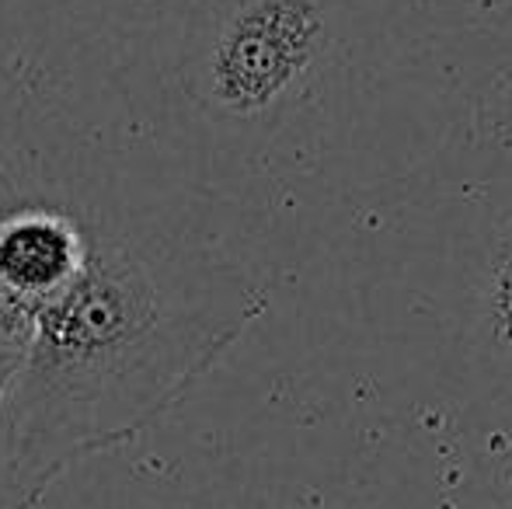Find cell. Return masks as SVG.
<instances>
[{
    "mask_svg": "<svg viewBox=\"0 0 512 509\" xmlns=\"http://www.w3.org/2000/svg\"><path fill=\"white\" fill-rule=\"evenodd\" d=\"M88 262V220L21 199L0 217V342L28 346L32 318Z\"/></svg>",
    "mask_w": 512,
    "mask_h": 509,
    "instance_id": "obj_3",
    "label": "cell"
},
{
    "mask_svg": "<svg viewBox=\"0 0 512 509\" xmlns=\"http://www.w3.org/2000/svg\"><path fill=\"white\" fill-rule=\"evenodd\" d=\"M21 363H25V349H21V346H4V342H0V412H4L7 394H11Z\"/></svg>",
    "mask_w": 512,
    "mask_h": 509,
    "instance_id": "obj_5",
    "label": "cell"
},
{
    "mask_svg": "<svg viewBox=\"0 0 512 509\" xmlns=\"http://www.w3.org/2000/svg\"><path fill=\"white\" fill-rule=\"evenodd\" d=\"M18 203H21V192L14 189L11 178H7L4 171H0V217H4L7 210H14Z\"/></svg>",
    "mask_w": 512,
    "mask_h": 509,
    "instance_id": "obj_6",
    "label": "cell"
},
{
    "mask_svg": "<svg viewBox=\"0 0 512 509\" xmlns=\"http://www.w3.org/2000/svg\"><path fill=\"white\" fill-rule=\"evenodd\" d=\"M244 279L199 252L88 220V262L39 307L0 412V509H35L84 457L168 415L258 318Z\"/></svg>",
    "mask_w": 512,
    "mask_h": 509,
    "instance_id": "obj_1",
    "label": "cell"
},
{
    "mask_svg": "<svg viewBox=\"0 0 512 509\" xmlns=\"http://www.w3.org/2000/svg\"><path fill=\"white\" fill-rule=\"evenodd\" d=\"M474 349L512 398V206L492 224L474 290Z\"/></svg>",
    "mask_w": 512,
    "mask_h": 509,
    "instance_id": "obj_4",
    "label": "cell"
},
{
    "mask_svg": "<svg viewBox=\"0 0 512 509\" xmlns=\"http://www.w3.org/2000/svg\"><path fill=\"white\" fill-rule=\"evenodd\" d=\"M331 42L328 0H199L178 81L220 123H272L307 95Z\"/></svg>",
    "mask_w": 512,
    "mask_h": 509,
    "instance_id": "obj_2",
    "label": "cell"
}]
</instances>
